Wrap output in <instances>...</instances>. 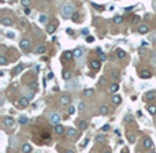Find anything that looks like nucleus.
Returning a JSON list of instances; mask_svg holds the SVG:
<instances>
[{
    "label": "nucleus",
    "instance_id": "obj_1",
    "mask_svg": "<svg viewBox=\"0 0 156 153\" xmlns=\"http://www.w3.org/2000/svg\"><path fill=\"white\" fill-rule=\"evenodd\" d=\"M74 15V6L73 4H66V6H63V8H62V17L65 18V19H69L71 18Z\"/></svg>",
    "mask_w": 156,
    "mask_h": 153
},
{
    "label": "nucleus",
    "instance_id": "obj_2",
    "mask_svg": "<svg viewBox=\"0 0 156 153\" xmlns=\"http://www.w3.org/2000/svg\"><path fill=\"white\" fill-rule=\"evenodd\" d=\"M71 103V97L69 96V95H62L60 97H59V104L60 105H63V107H66V105H69Z\"/></svg>",
    "mask_w": 156,
    "mask_h": 153
},
{
    "label": "nucleus",
    "instance_id": "obj_3",
    "mask_svg": "<svg viewBox=\"0 0 156 153\" xmlns=\"http://www.w3.org/2000/svg\"><path fill=\"white\" fill-rule=\"evenodd\" d=\"M59 122H60V115H59L58 112L52 113V115L49 116V123L52 124V126H58Z\"/></svg>",
    "mask_w": 156,
    "mask_h": 153
},
{
    "label": "nucleus",
    "instance_id": "obj_4",
    "mask_svg": "<svg viewBox=\"0 0 156 153\" xmlns=\"http://www.w3.org/2000/svg\"><path fill=\"white\" fill-rule=\"evenodd\" d=\"M21 49L22 51H29V48H30V41L27 40V38H23V40H21Z\"/></svg>",
    "mask_w": 156,
    "mask_h": 153
},
{
    "label": "nucleus",
    "instance_id": "obj_5",
    "mask_svg": "<svg viewBox=\"0 0 156 153\" xmlns=\"http://www.w3.org/2000/svg\"><path fill=\"white\" fill-rule=\"evenodd\" d=\"M142 146L145 148V149H151L152 146H153V142H152V139L149 138V137L144 138V141H142Z\"/></svg>",
    "mask_w": 156,
    "mask_h": 153
},
{
    "label": "nucleus",
    "instance_id": "obj_6",
    "mask_svg": "<svg viewBox=\"0 0 156 153\" xmlns=\"http://www.w3.org/2000/svg\"><path fill=\"white\" fill-rule=\"evenodd\" d=\"M3 123H4L6 127H13L14 126V119H13V117H10V116H7V117H4Z\"/></svg>",
    "mask_w": 156,
    "mask_h": 153
},
{
    "label": "nucleus",
    "instance_id": "obj_7",
    "mask_svg": "<svg viewBox=\"0 0 156 153\" xmlns=\"http://www.w3.org/2000/svg\"><path fill=\"white\" fill-rule=\"evenodd\" d=\"M27 104H29V100H27L26 97H22V99H19V101H18V105L21 108H26Z\"/></svg>",
    "mask_w": 156,
    "mask_h": 153
},
{
    "label": "nucleus",
    "instance_id": "obj_8",
    "mask_svg": "<svg viewBox=\"0 0 156 153\" xmlns=\"http://www.w3.org/2000/svg\"><path fill=\"white\" fill-rule=\"evenodd\" d=\"M73 55H74V57H75V59L82 57V55H84L82 48H75V49H74V52H73Z\"/></svg>",
    "mask_w": 156,
    "mask_h": 153
},
{
    "label": "nucleus",
    "instance_id": "obj_9",
    "mask_svg": "<svg viewBox=\"0 0 156 153\" xmlns=\"http://www.w3.org/2000/svg\"><path fill=\"white\" fill-rule=\"evenodd\" d=\"M110 77L112 78V79L118 81L119 78H121V74H119L118 71H115V70H111V71H110Z\"/></svg>",
    "mask_w": 156,
    "mask_h": 153
},
{
    "label": "nucleus",
    "instance_id": "obj_10",
    "mask_svg": "<svg viewBox=\"0 0 156 153\" xmlns=\"http://www.w3.org/2000/svg\"><path fill=\"white\" fill-rule=\"evenodd\" d=\"M90 67L93 70H99L100 67H101V63H100L99 60H92L90 62Z\"/></svg>",
    "mask_w": 156,
    "mask_h": 153
},
{
    "label": "nucleus",
    "instance_id": "obj_11",
    "mask_svg": "<svg viewBox=\"0 0 156 153\" xmlns=\"http://www.w3.org/2000/svg\"><path fill=\"white\" fill-rule=\"evenodd\" d=\"M99 112H100V115H107V113L110 112V109L107 105H101V107L99 108Z\"/></svg>",
    "mask_w": 156,
    "mask_h": 153
},
{
    "label": "nucleus",
    "instance_id": "obj_12",
    "mask_svg": "<svg viewBox=\"0 0 156 153\" xmlns=\"http://www.w3.org/2000/svg\"><path fill=\"white\" fill-rule=\"evenodd\" d=\"M67 137L69 138H75L77 137V131L74 128H67Z\"/></svg>",
    "mask_w": 156,
    "mask_h": 153
},
{
    "label": "nucleus",
    "instance_id": "obj_13",
    "mask_svg": "<svg viewBox=\"0 0 156 153\" xmlns=\"http://www.w3.org/2000/svg\"><path fill=\"white\" fill-rule=\"evenodd\" d=\"M22 152L23 153H30L32 152V145L30 144H23L22 145Z\"/></svg>",
    "mask_w": 156,
    "mask_h": 153
},
{
    "label": "nucleus",
    "instance_id": "obj_14",
    "mask_svg": "<svg viewBox=\"0 0 156 153\" xmlns=\"http://www.w3.org/2000/svg\"><path fill=\"white\" fill-rule=\"evenodd\" d=\"M149 32V27H148L147 25H141L138 27V33H141V34H145V33H148Z\"/></svg>",
    "mask_w": 156,
    "mask_h": 153
},
{
    "label": "nucleus",
    "instance_id": "obj_15",
    "mask_svg": "<svg viewBox=\"0 0 156 153\" xmlns=\"http://www.w3.org/2000/svg\"><path fill=\"white\" fill-rule=\"evenodd\" d=\"M55 133H56V134H63V133H65V127L62 126V124H58V126H55Z\"/></svg>",
    "mask_w": 156,
    "mask_h": 153
},
{
    "label": "nucleus",
    "instance_id": "obj_16",
    "mask_svg": "<svg viewBox=\"0 0 156 153\" xmlns=\"http://www.w3.org/2000/svg\"><path fill=\"white\" fill-rule=\"evenodd\" d=\"M73 57H74L73 52H69V51H66V52L63 53V59H65V60H71Z\"/></svg>",
    "mask_w": 156,
    "mask_h": 153
},
{
    "label": "nucleus",
    "instance_id": "obj_17",
    "mask_svg": "<svg viewBox=\"0 0 156 153\" xmlns=\"http://www.w3.org/2000/svg\"><path fill=\"white\" fill-rule=\"evenodd\" d=\"M2 25L3 26H11L13 25V21H11V18H3L2 19Z\"/></svg>",
    "mask_w": 156,
    "mask_h": 153
},
{
    "label": "nucleus",
    "instance_id": "obj_18",
    "mask_svg": "<svg viewBox=\"0 0 156 153\" xmlns=\"http://www.w3.org/2000/svg\"><path fill=\"white\" fill-rule=\"evenodd\" d=\"M112 104H115V105H118V104H121V101H122V99H121V96H118V95H115V96H112Z\"/></svg>",
    "mask_w": 156,
    "mask_h": 153
},
{
    "label": "nucleus",
    "instance_id": "obj_19",
    "mask_svg": "<svg viewBox=\"0 0 156 153\" xmlns=\"http://www.w3.org/2000/svg\"><path fill=\"white\" fill-rule=\"evenodd\" d=\"M153 97H156V92H155V90L147 92V95H145V99H147V100H151V99H153Z\"/></svg>",
    "mask_w": 156,
    "mask_h": 153
},
{
    "label": "nucleus",
    "instance_id": "obj_20",
    "mask_svg": "<svg viewBox=\"0 0 156 153\" xmlns=\"http://www.w3.org/2000/svg\"><path fill=\"white\" fill-rule=\"evenodd\" d=\"M55 29H56V25H55V23H49V25L47 26V32L48 33H54Z\"/></svg>",
    "mask_w": 156,
    "mask_h": 153
},
{
    "label": "nucleus",
    "instance_id": "obj_21",
    "mask_svg": "<svg viewBox=\"0 0 156 153\" xmlns=\"http://www.w3.org/2000/svg\"><path fill=\"white\" fill-rule=\"evenodd\" d=\"M70 77H71V71L70 70H65V71H63V78H65V81H69Z\"/></svg>",
    "mask_w": 156,
    "mask_h": 153
},
{
    "label": "nucleus",
    "instance_id": "obj_22",
    "mask_svg": "<svg viewBox=\"0 0 156 153\" xmlns=\"http://www.w3.org/2000/svg\"><path fill=\"white\" fill-rule=\"evenodd\" d=\"M118 89H119L118 84H112V85L110 86V92H111V93H117V92H118Z\"/></svg>",
    "mask_w": 156,
    "mask_h": 153
},
{
    "label": "nucleus",
    "instance_id": "obj_23",
    "mask_svg": "<svg viewBox=\"0 0 156 153\" xmlns=\"http://www.w3.org/2000/svg\"><path fill=\"white\" fill-rule=\"evenodd\" d=\"M93 93H95L93 89H86V90H84V96H86V97L93 96Z\"/></svg>",
    "mask_w": 156,
    "mask_h": 153
},
{
    "label": "nucleus",
    "instance_id": "obj_24",
    "mask_svg": "<svg viewBox=\"0 0 156 153\" xmlns=\"http://www.w3.org/2000/svg\"><path fill=\"white\" fill-rule=\"evenodd\" d=\"M148 112H149L151 115H156V107L155 105H149V107H148Z\"/></svg>",
    "mask_w": 156,
    "mask_h": 153
},
{
    "label": "nucleus",
    "instance_id": "obj_25",
    "mask_svg": "<svg viewBox=\"0 0 156 153\" xmlns=\"http://www.w3.org/2000/svg\"><path fill=\"white\" fill-rule=\"evenodd\" d=\"M86 127H88V122L86 120H81V122H79V128H81V130H85Z\"/></svg>",
    "mask_w": 156,
    "mask_h": 153
},
{
    "label": "nucleus",
    "instance_id": "obj_26",
    "mask_svg": "<svg viewBox=\"0 0 156 153\" xmlns=\"http://www.w3.org/2000/svg\"><path fill=\"white\" fill-rule=\"evenodd\" d=\"M117 55H118V57H125L126 56V52H125V51H123V49H118L117 51Z\"/></svg>",
    "mask_w": 156,
    "mask_h": 153
},
{
    "label": "nucleus",
    "instance_id": "obj_27",
    "mask_svg": "<svg viewBox=\"0 0 156 153\" xmlns=\"http://www.w3.org/2000/svg\"><path fill=\"white\" fill-rule=\"evenodd\" d=\"M141 77L142 78H149L151 77V73L148 71V70H142V71H141Z\"/></svg>",
    "mask_w": 156,
    "mask_h": 153
},
{
    "label": "nucleus",
    "instance_id": "obj_28",
    "mask_svg": "<svg viewBox=\"0 0 156 153\" xmlns=\"http://www.w3.org/2000/svg\"><path fill=\"white\" fill-rule=\"evenodd\" d=\"M38 19H40V22H41V23H45V22H47V19H48V17H47L45 14H41Z\"/></svg>",
    "mask_w": 156,
    "mask_h": 153
},
{
    "label": "nucleus",
    "instance_id": "obj_29",
    "mask_svg": "<svg viewBox=\"0 0 156 153\" xmlns=\"http://www.w3.org/2000/svg\"><path fill=\"white\" fill-rule=\"evenodd\" d=\"M114 22H115V23H122V22H123V18L121 17V15H117V17L114 18Z\"/></svg>",
    "mask_w": 156,
    "mask_h": 153
},
{
    "label": "nucleus",
    "instance_id": "obj_30",
    "mask_svg": "<svg viewBox=\"0 0 156 153\" xmlns=\"http://www.w3.org/2000/svg\"><path fill=\"white\" fill-rule=\"evenodd\" d=\"M44 51H45V46H44V45H40V46H37V49H36V52H37V53H43Z\"/></svg>",
    "mask_w": 156,
    "mask_h": 153
},
{
    "label": "nucleus",
    "instance_id": "obj_31",
    "mask_svg": "<svg viewBox=\"0 0 156 153\" xmlns=\"http://www.w3.org/2000/svg\"><path fill=\"white\" fill-rule=\"evenodd\" d=\"M96 139H97V142H104V141H106V137H104L103 134H100V135L96 137Z\"/></svg>",
    "mask_w": 156,
    "mask_h": 153
},
{
    "label": "nucleus",
    "instance_id": "obj_32",
    "mask_svg": "<svg viewBox=\"0 0 156 153\" xmlns=\"http://www.w3.org/2000/svg\"><path fill=\"white\" fill-rule=\"evenodd\" d=\"M19 123H21V124H26L27 123V117L26 116H21V117H19Z\"/></svg>",
    "mask_w": 156,
    "mask_h": 153
},
{
    "label": "nucleus",
    "instance_id": "obj_33",
    "mask_svg": "<svg viewBox=\"0 0 156 153\" xmlns=\"http://www.w3.org/2000/svg\"><path fill=\"white\" fill-rule=\"evenodd\" d=\"M0 64H2V66L7 64V59H6V56H0Z\"/></svg>",
    "mask_w": 156,
    "mask_h": 153
},
{
    "label": "nucleus",
    "instance_id": "obj_34",
    "mask_svg": "<svg viewBox=\"0 0 156 153\" xmlns=\"http://www.w3.org/2000/svg\"><path fill=\"white\" fill-rule=\"evenodd\" d=\"M104 84H106V78H103V77H101V78H100V79H99L97 85H99V86H103Z\"/></svg>",
    "mask_w": 156,
    "mask_h": 153
},
{
    "label": "nucleus",
    "instance_id": "obj_35",
    "mask_svg": "<svg viewBox=\"0 0 156 153\" xmlns=\"http://www.w3.org/2000/svg\"><path fill=\"white\" fill-rule=\"evenodd\" d=\"M29 4H30V0H22V6H25L26 8H29Z\"/></svg>",
    "mask_w": 156,
    "mask_h": 153
},
{
    "label": "nucleus",
    "instance_id": "obj_36",
    "mask_svg": "<svg viewBox=\"0 0 156 153\" xmlns=\"http://www.w3.org/2000/svg\"><path fill=\"white\" fill-rule=\"evenodd\" d=\"M6 34H7V37H8V38H14L15 37V33H13V32H7Z\"/></svg>",
    "mask_w": 156,
    "mask_h": 153
},
{
    "label": "nucleus",
    "instance_id": "obj_37",
    "mask_svg": "<svg viewBox=\"0 0 156 153\" xmlns=\"http://www.w3.org/2000/svg\"><path fill=\"white\" fill-rule=\"evenodd\" d=\"M74 112H75V107H69V113L70 115H73Z\"/></svg>",
    "mask_w": 156,
    "mask_h": 153
},
{
    "label": "nucleus",
    "instance_id": "obj_38",
    "mask_svg": "<svg viewBox=\"0 0 156 153\" xmlns=\"http://www.w3.org/2000/svg\"><path fill=\"white\" fill-rule=\"evenodd\" d=\"M21 71H22V66H18V67L15 68V71H14V73H15V74H19Z\"/></svg>",
    "mask_w": 156,
    "mask_h": 153
},
{
    "label": "nucleus",
    "instance_id": "obj_39",
    "mask_svg": "<svg viewBox=\"0 0 156 153\" xmlns=\"http://www.w3.org/2000/svg\"><path fill=\"white\" fill-rule=\"evenodd\" d=\"M78 108H79V111H84V109H85V104H84V103H79Z\"/></svg>",
    "mask_w": 156,
    "mask_h": 153
},
{
    "label": "nucleus",
    "instance_id": "obj_40",
    "mask_svg": "<svg viewBox=\"0 0 156 153\" xmlns=\"http://www.w3.org/2000/svg\"><path fill=\"white\" fill-rule=\"evenodd\" d=\"M101 130H103V131H107V130H110V124H104Z\"/></svg>",
    "mask_w": 156,
    "mask_h": 153
},
{
    "label": "nucleus",
    "instance_id": "obj_41",
    "mask_svg": "<svg viewBox=\"0 0 156 153\" xmlns=\"http://www.w3.org/2000/svg\"><path fill=\"white\" fill-rule=\"evenodd\" d=\"M93 40H95V38L92 37V36H89V37H86V41H88V42H93Z\"/></svg>",
    "mask_w": 156,
    "mask_h": 153
},
{
    "label": "nucleus",
    "instance_id": "obj_42",
    "mask_svg": "<svg viewBox=\"0 0 156 153\" xmlns=\"http://www.w3.org/2000/svg\"><path fill=\"white\" fill-rule=\"evenodd\" d=\"M82 34H84V36H88V34H89V32H88V29H84V30H82Z\"/></svg>",
    "mask_w": 156,
    "mask_h": 153
},
{
    "label": "nucleus",
    "instance_id": "obj_43",
    "mask_svg": "<svg viewBox=\"0 0 156 153\" xmlns=\"http://www.w3.org/2000/svg\"><path fill=\"white\" fill-rule=\"evenodd\" d=\"M100 59H101V60H106V59H107V56H106L104 53H101V55H100Z\"/></svg>",
    "mask_w": 156,
    "mask_h": 153
},
{
    "label": "nucleus",
    "instance_id": "obj_44",
    "mask_svg": "<svg viewBox=\"0 0 156 153\" xmlns=\"http://www.w3.org/2000/svg\"><path fill=\"white\" fill-rule=\"evenodd\" d=\"M73 19H74V21H77V19H79V15L74 14V15H73Z\"/></svg>",
    "mask_w": 156,
    "mask_h": 153
},
{
    "label": "nucleus",
    "instance_id": "obj_45",
    "mask_svg": "<svg viewBox=\"0 0 156 153\" xmlns=\"http://www.w3.org/2000/svg\"><path fill=\"white\" fill-rule=\"evenodd\" d=\"M129 139H130V141H131V142H133V141H134V139H136V137H134V135H131V134H130V135H129Z\"/></svg>",
    "mask_w": 156,
    "mask_h": 153
},
{
    "label": "nucleus",
    "instance_id": "obj_46",
    "mask_svg": "<svg viewBox=\"0 0 156 153\" xmlns=\"http://www.w3.org/2000/svg\"><path fill=\"white\" fill-rule=\"evenodd\" d=\"M25 14L29 15V14H30V8H25Z\"/></svg>",
    "mask_w": 156,
    "mask_h": 153
},
{
    "label": "nucleus",
    "instance_id": "obj_47",
    "mask_svg": "<svg viewBox=\"0 0 156 153\" xmlns=\"http://www.w3.org/2000/svg\"><path fill=\"white\" fill-rule=\"evenodd\" d=\"M65 153H74V150H71V149H67V150Z\"/></svg>",
    "mask_w": 156,
    "mask_h": 153
},
{
    "label": "nucleus",
    "instance_id": "obj_48",
    "mask_svg": "<svg viewBox=\"0 0 156 153\" xmlns=\"http://www.w3.org/2000/svg\"><path fill=\"white\" fill-rule=\"evenodd\" d=\"M48 78H49V79H51V78H54V74L49 73V74H48Z\"/></svg>",
    "mask_w": 156,
    "mask_h": 153
},
{
    "label": "nucleus",
    "instance_id": "obj_49",
    "mask_svg": "<svg viewBox=\"0 0 156 153\" xmlns=\"http://www.w3.org/2000/svg\"><path fill=\"white\" fill-rule=\"evenodd\" d=\"M133 21H134V22H138V21H140V18H138V17H134Z\"/></svg>",
    "mask_w": 156,
    "mask_h": 153
},
{
    "label": "nucleus",
    "instance_id": "obj_50",
    "mask_svg": "<svg viewBox=\"0 0 156 153\" xmlns=\"http://www.w3.org/2000/svg\"><path fill=\"white\" fill-rule=\"evenodd\" d=\"M123 153H127V149H125V150H123Z\"/></svg>",
    "mask_w": 156,
    "mask_h": 153
},
{
    "label": "nucleus",
    "instance_id": "obj_51",
    "mask_svg": "<svg viewBox=\"0 0 156 153\" xmlns=\"http://www.w3.org/2000/svg\"><path fill=\"white\" fill-rule=\"evenodd\" d=\"M104 153H111V152H110V150H106V152H104Z\"/></svg>",
    "mask_w": 156,
    "mask_h": 153
},
{
    "label": "nucleus",
    "instance_id": "obj_52",
    "mask_svg": "<svg viewBox=\"0 0 156 153\" xmlns=\"http://www.w3.org/2000/svg\"><path fill=\"white\" fill-rule=\"evenodd\" d=\"M149 153H155V152H149Z\"/></svg>",
    "mask_w": 156,
    "mask_h": 153
},
{
    "label": "nucleus",
    "instance_id": "obj_53",
    "mask_svg": "<svg viewBox=\"0 0 156 153\" xmlns=\"http://www.w3.org/2000/svg\"><path fill=\"white\" fill-rule=\"evenodd\" d=\"M155 123H156V122H155Z\"/></svg>",
    "mask_w": 156,
    "mask_h": 153
}]
</instances>
